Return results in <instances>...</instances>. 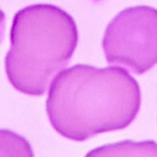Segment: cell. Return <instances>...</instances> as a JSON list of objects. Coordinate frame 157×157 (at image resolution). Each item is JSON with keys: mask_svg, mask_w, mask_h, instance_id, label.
Here are the masks:
<instances>
[{"mask_svg": "<svg viewBox=\"0 0 157 157\" xmlns=\"http://www.w3.org/2000/svg\"><path fill=\"white\" fill-rule=\"evenodd\" d=\"M141 103L139 84L124 68L75 64L52 80L46 111L59 134L84 142L127 128L135 120Z\"/></svg>", "mask_w": 157, "mask_h": 157, "instance_id": "1", "label": "cell"}, {"mask_svg": "<svg viewBox=\"0 0 157 157\" xmlns=\"http://www.w3.org/2000/svg\"><path fill=\"white\" fill-rule=\"evenodd\" d=\"M77 42L75 21L61 7L36 4L20 9L13 18L5 59L10 84L26 95H43L52 77L68 64Z\"/></svg>", "mask_w": 157, "mask_h": 157, "instance_id": "2", "label": "cell"}, {"mask_svg": "<svg viewBox=\"0 0 157 157\" xmlns=\"http://www.w3.org/2000/svg\"><path fill=\"white\" fill-rule=\"evenodd\" d=\"M102 47L109 64L143 75L157 63V9L137 6L121 11L108 25Z\"/></svg>", "mask_w": 157, "mask_h": 157, "instance_id": "3", "label": "cell"}, {"mask_svg": "<svg viewBox=\"0 0 157 157\" xmlns=\"http://www.w3.org/2000/svg\"><path fill=\"white\" fill-rule=\"evenodd\" d=\"M86 157H157V143L126 140L93 149Z\"/></svg>", "mask_w": 157, "mask_h": 157, "instance_id": "4", "label": "cell"}, {"mask_svg": "<svg viewBox=\"0 0 157 157\" xmlns=\"http://www.w3.org/2000/svg\"><path fill=\"white\" fill-rule=\"evenodd\" d=\"M0 157H34L29 143L21 135L0 129Z\"/></svg>", "mask_w": 157, "mask_h": 157, "instance_id": "5", "label": "cell"}, {"mask_svg": "<svg viewBox=\"0 0 157 157\" xmlns=\"http://www.w3.org/2000/svg\"><path fill=\"white\" fill-rule=\"evenodd\" d=\"M5 19H6V16L5 13L0 9V41L3 38V34H4V29H5Z\"/></svg>", "mask_w": 157, "mask_h": 157, "instance_id": "6", "label": "cell"}]
</instances>
